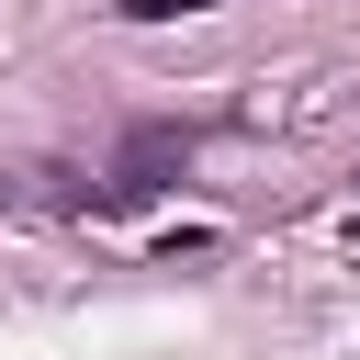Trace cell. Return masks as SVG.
<instances>
[{"mask_svg": "<svg viewBox=\"0 0 360 360\" xmlns=\"http://www.w3.org/2000/svg\"><path fill=\"white\" fill-rule=\"evenodd\" d=\"M135 22H180V11H214V0H124Z\"/></svg>", "mask_w": 360, "mask_h": 360, "instance_id": "2", "label": "cell"}, {"mask_svg": "<svg viewBox=\"0 0 360 360\" xmlns=\"http://www.w3.org/2000/svg\"><path fill=\"white\" fill-rule=\"evenodd\" d=\"M180 146H191V135H135V146H124V191H158V169H169Z\"/></svg>", "mask_w": 360, "mask_h": 360, "instance_id": "1", "label": "cell"}]
</instances>
